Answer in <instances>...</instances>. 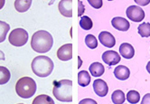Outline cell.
<instances>
[{
	"mask_svg": "<svg viewBox=\"0 0 150 104\" xmlns=\"http://www.w3.org/2000/svg\"><path fill=\"white\" fill-rule=\"evenodd\" d=\"M146 71H147V72L150 74V61L147 62V64H146Z\"/></svg>",
	"mask_w": 150,
	"mask_h": 104,
	"instance_id": "obj_33",
	"label": "cell"
},
{
	"mask_svg": "<svg viewBox=\"0 0 150 104\" xmlns=\"http://www.w3.org/2000/svg\"><path fill=\"white\" fill-rule=\"evenodd\" d=\"M31 68L34 74L41 78L49 76L54 68V64L51 58L45 55L36 56L31 64Z\"/></svg>",
	"mask_w": 150,
	"mask_h": 104,
	"instance_id": "obj_2",
	"label": "cell"
},
{
	"mask_svg": "<svg viewBox=\"0 0 150 104\" xmlns=\"http://www.w3.org/2000/svg\"><path fill=\"white\" fill-rule=\"evenodd\" d=\"M32 104H55V103L52 97L46 94H41L35 98Z\"/></svg>",
	"mask_w": 150,
	"mask_h": 104,
	"instance_id": "obj_20",
	"label": "cell"
},
{
	"mask_svg": "<svg viewBox=\"0 0 150 104\" xmlns=\"http://www.w3.org/2000/svg\"><path fill=\"white\" fill-rule=\"evenodd\" d=\"M5 3H6L5 0H0V9H2V8L4 7V6H5Z\"/></svg>",
	"mask_w": 150,
	"mask_h": 104,
	"instance_id": "obj_32",
	"label": "cell"
},
{
	"mask_svg": "<svg viewBox=\"0 0 150 104\" xmlns=\"http://www.w3.org/2000/svg\"><path fill=\"white\" fill-rule=\"evenodd\" d=\"M9 43L14 46L21 47L24 46L28 41V33L23 28H16L10 32L8 37Z\"/></svg>",
	"mask_w": 150,
	"mask_h": 104,
	"instance_id": "obj_5",
	"label": "cell"
},
{
	"mask_svg": "<svg viewBox=\"0 0 150 104\" xmlns=\"http://www.w3.org/2000/svg\"><path fill=\"white\" fill-rule=\"evenodd\" d=\"M10 31V25L4 22L0 21V43H3L6 38V35Z\"/></svg>",
	"mask_w": 150,
	"mask_h": 104,
	"instance_id": "obj_22",
	"label": "cell"
},
{
	"mask_svg": "<svg viewBox=\"0 0 150 104\" xmlns=\"http://www.w3.org/2000/svg\"><path fill=\"white\" fill-rule=\"evenodd\" d=\"M111 25L112 26L119 30V31H122V32H126L128 29H129V22L124 17H120V16H116L113 17L111 20Z\"/></svg>",
	"mask_w": 150,
	"mask_h": 104,
	"instance_id": "obj_11",
	"label": "cell"
},
{
	"mask_svg": "<svg viewBox=\"0 0 150 104\" xmlns=\"http://www.w3.org/2000/svg\"><path fill=\"white\" fill-rule=\"evenodd\" d=\"M136 3H137L138 5H140V6H146L150 3L149 0H147V1H138V0H136L135 1Z\"/></svg>",
	"mask_w": 150,
	"mask_h": 104,
	"instance_id": "obj_30",
	"label": "cell"
},
{
	"mask_svg": "<svg viewBox=\"0 0 150 104\" xmlns=\"http://www.w3.org/2000/svg\"><path fill=\"white\" fill-rule=\"evenodd\" d=\"M11 78V74L9 70L5 66H0V85L7 83Z\"/></svg>",
	"mask_w": 150,
	"mask_h": 104,
	"instance_id": "obj_19",
	"label": "cell"
},
{
	"mask_svg": "<svg viewBox=\"0 0 150 104\" xmlns=\"http://www.w3.org/2000/svg\"><path fill=\"white\" fill-rule=\"evenodd\" d=\"M120 54L125 59H132L135 55L134 47L127 43H123L120 46Z\"/></svg>",
	"mask_w": 150,
	"mask_h": 104,
	"instance_id": "obj_14",
	"label": "cell"
},
{
	"mask_svg": "<svg viewBox=\"0 0 150 104\" xmlns=\"http://www.w3.org/2000/svg\"><path fill=\"white\" fill-rule=\"evenodd\" d=\"M80 26L83 30H86V31L91 30L93 26L92 20L87 16H82V17L80 20Z\"/></svg>",
	"mask_w": 150,
	"mask_h": 104,
	"instance_id": "obj_24",
	"label": "cell"
},
{
	"mask_svg": "<svg viewBox=\"0 0 150 104\" xmlns=\"http://www.w3.org/2000/svg\"><path fill=\"white\" fill-rule=\"evenodd\" d=\"M91 81L90 72L88 71H81L78 74V83L81 87H86L90 84Z\"/></svg>",
	"mask_w": 150,
	"mask_h": 104,
	"instance_id": "obj_16",
	"label": "cell"
},
{
	"mask_svg": "<svg viewBox=\"0 0 150 104\" xmlns=\"http://www.w3.org/2000/svg\"><path fill=\"white\" fill-rule=\"evenodd\" d=\"M102 60L106 64H108L110 66L116 65L120 62L121 58L120 54H117L115 51H106L102 54Z\"/></svg>",
	"mask_w": 150,
	"mask_h": 104,
	"instance_id": "obj_7",
	"label": "cell"
},
{
	"mask_svg": "<svg viewBox=\"0 0 150 104\" xmlns=\"http://www.w3.org/2000/svg\"><path fill=\"white\" fill-rule=\"evenodd\" d=\"M52 94L62 102L72 101V81L68 79L53 81Z\"/></svg>",
	"mask_w": 150,
	"mask_h": 104,
	"instance_id": "obj_3",
	"label": "cell"
},
{
	"mask_svg": "<svg viewBox=\"0 0 150 104\" xmlns=\"http://www.w3.org/2000/svg\"><path fill=\"white\" fill-rule=\"evenodd\" d=\"M85 44L91 49H95L98 47V40L93 35H87L85 37Z\"/></svg>",
	"mask_w": 150,
	"mask_h": 104,
	"instance_id": "obj_25",
	"label": "cell"
},
{
	"mask_svg": "<svg viewBox=\"0 0 150 104\" xmlns=\"http://www.w3.org/2000/svg\"><path fill=\"white\" fill-rule=\"evenodd\" d=\"M79 104H98V103L93 99H83L79 102Z\"/></svg>",
	"mask_w": 150,
	"mask_h": 104,
	"instance_id": "obj_28",
	"label": "cell"
},
{
	"mask_svg": "<svg viewBox=\"0 0 150 104\" xmlns=\"http://www.w3.org/2000/svg\"><path fill=\"white\" fill-rule=\"evenodd\" d=\"M126 14H127V17L128 19L133 21V22H136V23L141 22V21L145 18L144 10L137 6H128L126 10Z\"/></svg>",
	"mask_w": 150,
	"mask_h": 104,
	"instance_id": "obj_6",
	"label": "cell"
},
{
	"mask_svg": "<svg viewBox=\"0 0 150 104\" xmlns=\"http://www.w3.org/2000/svg\"><path fill=\"white\" fill-rule=\"evenodd\" d=\"M89 70H90L91 75H92L94 77H100V76L103 75L104 71H105V68H104L103 64H100V62H93V64H91L90 65Z\"/></svg>",
	"mask_w": 150,
	"mask_h": 104,
	"instance_id": "obj_15",
	"label": "cell"
},
{
	"mask_svg": "<svg viewBox=\"0 0 150 104\" xmlns=\"http://www.w3.org/2000/svg\"><path fill=\"white\" fill-rule=\"evenodd\" d=\"M78 7H79V11H78V16H82L84 11H85V6L82 4V1H78Z\"/></svg>",
	"mask_w": 150,
	"mask_h": 104,
	"instance_id": "obj_27",
	"label": "cell"
},
{
	"mask_svg": "<svg viewBox=\"0 0 150 104\" xmlns=\"http://www.w3.org/2000/svg\"><path fill=\"white\" fill-rule=\"evenodd\" d=\"M32 5V0H16L15 7L19 13H25L30 8Z\"/></svg>",
	"mask_w": 150,
	"mask_h": 104,
	"instance_id": "obj_17",
	"label": "cell"
},
{
	"mask_svg": "<svg viewBox=\"0 0 150 104\" xmlns=\"http://www.w3.org/2000/svg\"><path fill=\"white\" fill-rule=\"evenodd\" d=\"M140 104H150V93H146L143 97Z\"/></svg>",
	"mask_w": 150,
	"mask_h": 104,
	"instance_id": "obj_29",
	"label": "cell"
},
{
	"mask_svg": "<svg viewBox=\"0 0 150 104\" xmlns=\"http://www.w3.org/2000/svg\"><path fill=\"white\" fill-rule=\"evenodd\" d=\"M93 90L99 97H105L109 92V87L104 80L97 79L93 82Z\"/></svg>",
	"mask_w": 150,
	"mask_h": 104,
	"instance_id": "obj_9",
	"label": "cell"
},
{
	"mask_svg": "<svg viewBox=\"0 0 150 104\" xmlns=\"http://www.w3.org/2000/svg\"><path fill=\"white\" fill-rule=\"evenodd\" d=\"M53 45V38L52 35L45 30H39L32 35L31 47L39 54H45Z\"/></svg>",
	"mask_w": 150,
	"mask_h": 104,
	"instance_id": "obj_1",
	"label": "cell"
},
{
	"mask_svg": "<svg viewBox=\"0 0 150 104\" xmlns=\"http://www.w3.org/2000/svg\"><path fill=\"white\" fill-rule=\"evenodd\" d=\"M99 40L101 43V45H104L105 47L112 48L116 45V39H115V37L113 36L112 34H110V32H107V31H103V32L100 33Z\"/></svg>",
	"mask_w": 150,
	"mask_h": 104,
	"instance_id": "obj_10",
	"label": "cell"
},
{
	"mask_svg": "<svg viewBox=\"0 0 150 104\" xmlns=\"http://www.w3.org/2000/svg\"><path fill=\"white\" fill-rule=\"evenodd\" d=\"M138 34L141 37H149L150 36V23H142L137 27Z\"/></svg>",
	"mask_w": 150,
	"mask_h": 104,
	"instance_id": "obj_23",
	"label": "cell"
},
{
	"mask_svg": "<svg viewBox=\"0 0 150 104\" xmlns=\"http://www.w3.org/2000/svg\"><path fill=\"white\" fill-rule=\"evenodd\" d=\"M57 57L62 62L70 61L72 58V45L66 44L61 46L57 51Z\"/></svg>",
	"mask_w": 150,
	"mask_h": 104,
	"instance_id": "obj_8",
	"label": "cell"
},
{
	"mask_svg": "<svg viewBox=\"0 0 150 104\" xmlns=\"http://www.w3.org/2000/svg\"><path fill=\"white\" fill-rule=\"evenodd\" d=\"M78 61H79V65H78V67L81 68V64H82V61H81V59L80 56L78 57Z\"/></svg>",
	"mask_w": 150,
	"mask_h": 104,
	"instance_id": "obj_34",
	"label": "cell"
},
{
	"mask_svg": "<svg viewBox=\"0 0 150 104\" xmlns=\"http://www.w3.org/2000/svg\"><path fill=\"white\" fill-rule=\"evenodd\" d=\"M19 104H24V103H19Z\"/></svg>",
	"mask_w": 150,
	"mask_h": 104,
	"instance_id": "obj_35",
	"label": "cell"
},
{
	"mask_svg": "<svg viewBox=\"0 0 150 104\" xmlns=\"http://www.w3.org/2000/svg\"><path fill=\"white\" fill-rule=\"evenodd\" d=\"M59 11L61 15L65 17H71L72 16V1L71 0H62L58 5Z\"/></svg>",
	"mask_w": 150,
	"mask_h": 104,
	"instance_id": "obj_12",
	"label": "cell"
},
{
	"mask_svg": "<svg viewBox=\"0 0 150 104\" xmlns=\"http://www.w3.org/2000/svg\"><path fill=\"white\" fill-rule=\"evenodd\" d=\"M111 100L114 104H124L126 100L125 93L121 90H116L111 94Z\"/></svg>",
	"mask_w": 150,
	"mask_h": 104,
	"instance_id": "obj_18",
	"label": "cell"
},
{
	"mask_svg": "<svg viewBox=\"0 0 150 104\" xmlns=\"http://www.w3.org/2000/svg\"><path fill=\"white\" fill-rule=\"evenodd\" d=\"M88 3L94 7L95 9H99L103 5V1L102 0H88Z\"/></svg>",
	"mask_w": 150,
	"mask_h": 104,
	"instance_id": "obj_26",
	"label": "cell"
},
{
	"mask_svg": "<svg viewBox=\"0 0 150 104\" xmlns=\"http://www.w3.org/2000/svg\"><path fill=\"white\" fill-rule=\"evenodd\" d=\"M114 75L115 77L120 81H126L129 78L130 71L127 66L119 65L117 66L114 70Z\"/></svg>",
	"mask_w": 150,
	"mask_h": 104,
	"instance_id": "obj_13",
	"label": "cell"
},
{
	"mask_svg": "<svg viewBox=\"0 0 150 104\" xmlns=\"http://www.w3.org/2000/svg\"><path fill=\"white\" fill-rule=\"evenodd\" d=\"M126 98H127V100L130 104H137L140 100V94H139L138 91L135 90H131L127 93Z\"/></svg>",
	"mask_w": 150,
	"mask_h": 104,
	"instance_id": "obj_21",
	"label": "cell"
},
{
	"mask_svg": "<svg viewBox=\"0 0 150 104\" xmlns=\"http://www.w3.org/2000/svg\"><path fill=\"white\" fill-rule=\"evenodd\" d=\"M36 82L31 77H23L17 81L16 84V91L17 95L23 99H29L36 92Z\"/></svg>",
	"mask_w": 150,
	"mask_h": 104,
	"instance_id": "obj_4",
	"label": "cell"
},
{
	"mask_svg": "<svg viewBox=\"0 0 150 104\" xmlns=\"http://www.w3.org/2000/svg\"><path fill=\"white\" fill-rule=\"evenodd\" d=\"M5 60V54L0 50V61H4Z\"/></svg>",
	"mask_w": 150,
	"mask_h": 104,
	"instance_id": "obj_31",
	"label": "cell"
}]
</instances>
